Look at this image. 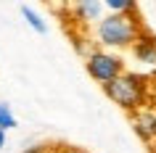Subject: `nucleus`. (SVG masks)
Wrapping results in <instances>:
<instances>
[{"instance_id": "1", "label": "nucleus", "mask_w": 156, "mask_h": 153, "mask_svg": "<svg viewBox=\"0 0 156 153\" xmlns=\"http://www.w3.org/2000/svg\"><path fill=\"white\" fill-rule=\"evenodd\" d=\"M143 34L138 16L135 13H106L98 24L93 26V40L98 48L106 50H132V45L138 42V37Z\"/></svg>"}, {"instance_id": "2", "label": "nucleus", "mask_w": 156, "mask_h": 153, "mask_svg": "<svg viewBox=\"0 0 156 153\" xmlns=\"http://www.w3.org/2000/svg\"><path fill=\"white\" fill-rule=\"evenodd\" d=\"M111 100L124 111H140V106L146 103V92H148V82L143 74L138 71H124L119 79H114L111 85L103 87Z\"/></svg>"}, {"instance_id": "3", "label": "nucleus", "mask_w": 156, "mask_h": 153, "mask_svg": "<svg viewBox=\"0 0 156 153\" xmlns=\"http://www.w3.org/2000/svg\"><path fill=\"white\" fill-rule=\"evenodd\" d=\"M85 69L90 74L93 79L98 82V85H111L114 79H119L124 71H127V66H124V58L114 50H106V48H95L90 50V56L85 58Z\"/></svg>"}, {"instance_id": "4", "label": "nucleus", "mask_w": 156, "mask_h": 153, "mask_svg": "<svg viewBox=\"0 0 156 153\" xmlns=\"http://www.w3.org/2000/svg\"><path fill=\"white\" fill-rule=\"evenodd\" d=\"M132 58H135L146 71H151L156 77V37L154 34H148L146 29H143V34L138 37V42L132 45Z\"/></svg>"}, {"instance_id": "5", "label": "nucleus", "mask_w": 156, "mask_h": 153, "mask_svg": "<svg viewBox=\"0 0 156 153\" xmlns=\"http://www.w3.org/2000/svg\"><path fill=\"white\" fill-rule=\"evenodd\" d=\"M69 13H72L80 24H98L101 19L106 16V5L101 3V0H80V3H74L72 8H69Z\"/></svg>"}, {"instance_id": "6", "label": "nucleus", "mask_w": 156, "mask_h": 153, "mask_svg": "<svg viewBox=\"0 0 156 153\" xmlns=\"http://www.w3.org/2000/svg\"><path fill=\"white\" fill-rule=\"evenodd\" d=\"M132 124H135V132L146 143L156 140V108H140V111H135Z\"/></svg>"}, {"instance_id": "7", "label": "nucleus", "mask_w": 156, "mask_h": 153, "mask_svg": "<svg viewBox=\"0 0 156 153\" xmlns=\"http://www.w3.org/2000/svg\"><path fill=\"white\" fill-rule=\"evenodd\" d=\"M19 11H21V16H24V21H27L29 26H32V29H34L37 34H45V32H48V24H45V19H42L40 13H37V11L32 8V5H21Z\"/></svg>"}, {"instance_id": "8", "label": "nucleus", "mask_w": 156, "mask_h": 153, "mask_svg": "<svg viewBox=\"0 0 156 153\" xmlns=\"http://www.w3.org/2000/svg\"><path fill=\"white\" fill-rule=\"evenodd\" d=\"M106 13H138V5L130 0H106Z\"/></svg>"}, {"instance_id": "9", "label": "nucleus", "mask_w": 156, "mask_h": 153, "mask_svg": "<svg viewBox=\"0 0 156 153\" xmlns=\"http://www.w3.org/2000/svg\"><path fill=\"white\" fill-rule=\"evenodd\" d=\"M19 121L16 116H13V111H11V106L5 103V100H0V132H8V129H13Z\"/></svg>"}, {"instance_id": "10", "label": "nucleus", "mask_w": 156, "mask_h": 153, "mask_svg": "<svg viewBox=\"0 0 156 153\" xmlns=\"http://www.w3.org/2000/svg\"><path fill=\"white\" fill-rule=\"evenodd\" d=\"M24 153H45V148L42 145H29V148H24Z\"/></svg>"}, {"instance_id": "11", "label": "nucleus", "mask_w": 156, "mask_h": 153, "mask_svg": "<svg viewBox=\"0 0 156 153\" xmlns=\"http://www.w3.org/2000/svg\"><path fill=\"white\" fill-rule=\"evenodd\" d=\"M5 148V132H0V151Z\"/></svg>"}, {"instance_id": "12", "label": "nucleus", "mask_w": 156, "mask_h": 153, "mask_svg": "<svg viewBox=\"0 0 156 153\" xmlns=\"http://www.w3.org/2000/svg\"><path fill=\"white\" fill-rule=\"evenodd\" d=\"M66 153H87V151H80V148H74V151H66Z\"/></svg>"}]
</instances>
